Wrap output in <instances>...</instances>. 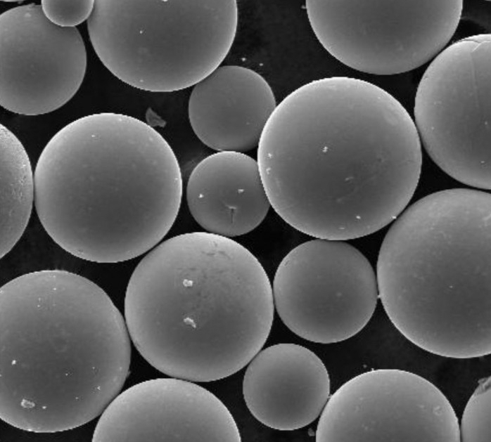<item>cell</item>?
<instances>
[{
    "instance_id": "obj_17",
    "label": "cell",
    "mask_w": 491,
    "mask_h": 442,
    "mask_svg": "<svg viewBox=\"0 0 491 442\" xmlns=\"http://www.w3.org/2000/svg\"><path fill=\"white\" fill-rule=\"evenodd\" d=\"M459 426L460 441H491V379L480 380L468 398Z\"/></svg>"
},
{
    "instance_id": "obj_14",
    "label": "cell",
    "mask_w": 491,
    "mask_h": 442,
    "mask_svg": "<svg viewBox=\"0 0 491 442\" xmlns=\"http://www.w3.org/2000/svg\"><path fill=\"white\" fill-rule=\"evenodd\" d=\"M276 105L261 74L240 65H222L193 86L188 115L196 136L208 147L244 152L257 147Z\"/></svg>"
},
{
    "instance_id": "obj_11",
    "label": "cell",
    "mask_w": 491,
    "mask_h": 442,
    "mask_svg": "<svg viewBox=\"0 0 491 442\" xmlns=\"http://www.w3.org/2000/svg\"><path fill=\"white\" fill-rule=\"evenodd\" d=\"M87 51L76 27L57 26L41 5L29 4L0 15V104L23 115L53 112L77 92Z\"/></svg>"
},
{
    "instance_id": "obj_5",
    "label": "cell",
    "mask_w": 491,
    "mask_h": 442,
    "mask_svg": "<svg viewBox=\"0 0 491 442\" xmlns=\"http://www.w3.org/2000/svg\"><path fill=\"white\" fill-rule=\"evenodd\" d=\"M491 195L452 188L417 200L394 221L376 264L378 299L395 328L452 358L491 353Z\"/></svg>"
},
{
    "instance_id": "obj_3",
    "label": "cell",
    "mask_w": 491,
    "mask_h": 442,
    "mask_svg": "<svg viewBox=\"0 0 491 442\" xmlns=\"http://www.w3.org/2000/svg\"><path fill=\"white\" fill-rule=\"evenodd\" d=\"M34 205L51 238L91 262L118 263L153 249L178 215L177 158L148 124L115 112L78 118L43 149Z\"/></svg>"
},
{
    "instance_id": "obj_15",
    "label": "cell",
    "mask_w": 491,
    "mask_h": 442,
    "mask_svg": "<svg viewBox=\"0 0 491 442\" xmlns=\"http://www.w3.org/2000/svg\"><path fill=\"white\" fill-rule=\"evenodd\" d=\"M186 202L206 232L231 238L257 228L271 207L257 160L244 152L219 151L192 170Z\"/></svg>"
},
{
    "instance_id": "obj_13",
    "label": "cell",
    "mask_w": 491,
    "mask_h": 442,
    "mask_svg": "<svg viewBox=\"0 0 491 442\" xmlns=\"http://www.w3.org/2000/svg\"><path fill=\"white\" fill-rule=\"evenodd\" d=\"M330 378L320 358L293 343L261 349L248 363L243 380L245 403L270 428L290 431L313 422L330 396Z\"/></svg>"
},
{
    "instance_id": "obj_4",
    "label": "cell",
    "mask_w": 491,
    "mask_h": 442,
    "mask_svg": "<svg viewBox=\"0 0 491 442\" xmlns=\"http://www.w3.org/2000/svg\"><path fill=\"white\" fill-rule=\"evenodd\" d=\"M274 314L256 256L227 237L191 232L151 249L125 297L131 340L153 368L195 382L224 379L262 349Z\"/></svg>"
},
{
    "instance_id": "obj_18",
    "label": "cell",
    "mask_w": 491,
    "mask_h": 442,
    "mask_svg": "<svg viewBox=\"0 0 491 442\" xmlns=\"http://www.w3.org/2000/svg\"><path fill=\"white\" fill-rule=\"evenodd\" d=\"M94 4L93 0H43L40 5L45 16L52 23L71 28L89 18Z\"/></svg>"
},
{
    "instance_id": "obj_7",
    "label": "cell",
    "mask_w": 491,
    "mask_h": 442,
    "mask_svg": "<svg viewBox=\"0 0 491 442\" xmlns=\"http://www.w3.org/2000/svg\"><path fill=\"white\" fill-rule=\"evenodd\" d=\"M491 35L461 39L431 61L418 85L414 124L445 173L490 189Z\"/></svg>"
},
{
    "instance_id": "obj_10",
    "label": "cell",
    "mask_w": 491,
    "mask_h": 442,
    "mask_svg": "<svg viewBox=\"0 0 491 442\" xmlns=\"http://www.w3.org/2000/svg\"><path fill=\"white\" fill-rule=\"evenodd\" d=\"M459 420L445 394L409 371L382 368L341 385L325 405L317 442H459Z\"/></svg>"
},
{
    "instance_id": "obj_16",
    "label": "cell",
    "mask_w": 491,
    "mask_h": 442,
    "mask_svg": "<svg viewBox=\"0 0 491 442\" xmlns=\"http://www.w3.org/2000/svg\"><path fill=\"white\" fill-rule=\"evenodd\" d=\"M1 258L20 239L34 202V174L17 136L0 125Z\"/></svg>"
},
{
    "instance_id": "obj_2",
    "label": "cell",
    "mask_w": 491,
    "mask_h": 442,
    "mask_svg": "<svg viewBox=\"0 0 491 442\" xmlns=\"http://www.w3.org/2000/svg\"><path fill=\"white\" fill-rule=\"evenodd\" d=\"M108 294L60 269L25 273L0 289V417L35 433L101 415L129 375L131 342Z\"/></svg>"
},
{
    "instance_id": "obj_9",
    "label": "cell",
    "mask_w": 491,
    "mask_h": 442,
    "mask_svg": "<svg viewBox=\"0 0 491 442\" xmlns=\"http://www.w3.org/2000/svg\"><path fill=\"white\" fill-rule=\"evenodd\" d=\"M272 287L283 324L300 337L324 344L358 334L378 299L371 264L344 240L315 238L298 245L279 264Z\"/></svg>"
},
{
    "instance_id": "obj_8",
    "label": "cell",
    "mask_w": 491,
    "mask_h": 442,
    "mask_svg": "<svg viewBox=\"0 0 491 442\" xmlns=\"http://www.w3.org/2000/svg\"><path fill=\"white\" fill-rule=\"evenodd\" d=\"M462 0H307L322 46L360 72L392 75L433 59L458 27Z\"/></svg>"
},
{
    "instance_id": "obj_6",
    "label": "cell",
    "mask_w": 491,
    "mask_h": 442,
    "mask_svg": "<svg viewBox=\"0 0 491 442\" xmlns=\"http://www.w3.org/2000/svg\"><path fill=\"white\" fill-rule=\"evenodd\" d=\"M238 16L235 0H96L87 30L117 78L141 90L172 92L220 66Z\"/></svg>"
},
{
    "instance_id": "obj_12",
    "label": "cell",
    "mask_w": 491,
    "mask_h": 442,
    "mask_svg": "<svg viewBox=\"0 0 491 442\" xmlns=\"http://www.w3.org/2000/svg\"><path fill=\"white\" fill-rule=\"evenodd\" d=\"M93 442L241 441L231 413L195 382L170 377L120 392L101 414Z\"/></svg>"
},
{
    "instance_id": "obj_1",
    "label": "cell",
    "mask_w": 491,
    "mask_h": 442,
    "mask_svg": "<svg viewBox=\"0 0 491 442\" xmlns=\"http://www.w3.org/2000/svg\"><path fill=\"white\" fill-rule=\"evenodd\" d=\"M257 162L271 207L315 238L347 240L383 228L419 181L414 119L367 81L333 76L286 96L268 119Z\"/></svg>"
}]
</instances>
